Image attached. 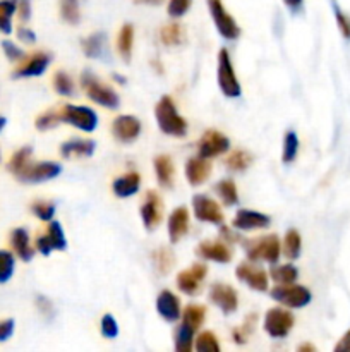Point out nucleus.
I'll list each match as a JSON object with an SVG mask.
<instances>
[{
	"instance_id": "nucleus-1",
	"label": "nucleus",
	"mask_w": 350,
	"mask_h": 352,
	"mask_svg": "<svg viewBox=\"0 0 350 352\" xmlns=\"http://www.w3.org/2000/svg\"><path fill=\"white\" fill-rule=\"evenodd\" d=\"M154 116H156L158 127L161 129V133H165L167 136H175V138H184L187 133V122H185L184 117L177 112V107H175L174 100L170 96H161L156 103V109H154Z\"/></svg>"
},
{
	"instance_id": "nucleus-2",
	"label": "nucleus",
	"mask_w": 350,
	"mask_h": 352,
	"mask_svg": "<svg viewBox=\"0 0 350 352\" xmlns=\"http://www.w3.org/2000/svg\"><path fill=\"white\" fill-rule=\"evenodd\" d=\"M244 246H246L247 258H249L250 261L277 263L281 253L280 239H278V236H275V234H268V236L257 237V239L246 241Z\"/></svg>"
},
{
	"instance_id": "nucleus-3",
	"label": "nucleus",
	"mask_w": 350,
	"mask_h": 352,
	"mask_svg": "<svg viewBox=\"0 0 350 352\" xmlns=\"http://www.w3.org/2000/svg\"><path fill=\"white\" fill-rule=\"evenodd\" d=\"M81 86L86 91V95H88V98L98 103V105L106 107V109H117L119 107V95L110 86L98 81L96 76L91 74V72H82Z\"/></svg>"
},
{
	"instance_id": "nucleus-4",
	"label": "nucleus",
	"mask_w": 350,
	"mask_h": 352,
	"mask_svg": "<svg viewBox=\"0 0 350 352\" xmlns=\"http://www.w3.org/2000/svg\"><path fill=\"white\" fill-rule=\"evenodd\" d=\"M218 85L223 95L229 96V98H237L242 93L239 79H237L235 71H233L232 58H230L226 48H222L218 54Z\"/></svg>"
},
{
	"instance_id": "nucleus-5",
	"label": "nucleus",
	"mask_w": 350,
	"mask_h": 352,
	"mask_svg": "<svg viewBox=\"0 0 350 352\" xmlns=\"http://www.w3.org/2000/svg\"><path fill=\"white\" fill-rule=\"evenodd\" d=\"M60 119L62 122L71 124V126L78 127L84 133H93L98 126V116L88 107L64 105L60 109Z\"/></svg>"
},
{
	"instance_id": "nucleus-6",
	"label": "nucleus",
	"mask_w": 350,
	"mask_h": 352,
	"mask_svg": "<svg viewBox=\"0 0 350 352\" xmlns=\"http://www.w3.org/2000/svg\"><path fill=\"white\" fill-rule=\"evenodd\" d=\"M209 14L213 17V23H215L216 30L220 31L225 40H237L240 36V28L235 23L232 16L226 12L225 6H223L222 0H208Z\"/></svg>"
},
{
	"instance_id": "nucleus-7",
	"label": "nucleus",
	"mask_w": 350,
	"mask_h": 352,
	"mask_svg": "<svg viewBox=\"0 0 350 352\" xmlns=\"http://www.w3.org/2000/svg\"><path fill=\"white\" fill-rule=\"evenodd\" d=\"M271 298L278 301L280 305L288 306V308H304L311 302L312 296L309 289L302 287V285H278L271 291Z\"/></svg>"
},
{
	"instance_id": "nucleus-8",
	"label": "nucleus",
	"mask_w": 350,
	"mask_h": 352,
	"mask_svg": "<svg viewBox=\"0 0 350 352\" xmlns=\"http://www.w3.org/2000/svg\"><path fill=\"white\" fill-rule=\"evenodd\" d=\"M60 165L55 164V162H41V164H31L30 162L23 170L17 172L16 177L26 184H38V182L55 179L60 174Z\"/></svg>"
},
{
	"instance_id": "nucleus-9",
	"label": "nucleus",
	"mask_w": 350,
	"mask_h": 352,
	"mask_svg": "<svg viewBox=\"0 0 350 352\" xmlns=\"http://www.w3.org/2000/svg\"><path fill=\"white\" fill-rule=\"evenodd\" d=\"M294 327V315L290 311H285L283 308L268 309L264 316V330L273 339H281L288 336V332Z\"/></svg>"
},
{
	"instance_id": "nucleus-10",
	"label": "nucleus",
	"mask_w": 350,
	"mask_h": 352,
	"mask_svg": "<svg viewBox=\"0 0 350 352\" xmlns=\"http://www.w3.org/2000/svg\"><path fill=\"white\" fill-rule=\"evenodd\" d=\"M192 212L199 222L213 223V226H222L225 219L218 203L205 195H196L192 198Z\"/></svg>"
},
{
	"instance_id": "nucleus-11",
	"label": "nucleus",
	"mask_w": 350,
	"mask_h": 352,
	"mask_svg": "<svg viewBox=\"0 0 350 352\" xmlns=\"http://www.w3.org/2000/svg\"><path fill=\"white\" fill-rule=\"evenodd\" d=\"M230 141L229 138L223 136L220 131L209 129L202 134V138L198 143V153L202 158H215L229 151Z\"/></svg>"
},
{
	"instance_id": "nucleus-12",
	"label": "nucleus",
	"mask_w": 350,
	"mask_h": 352,
	"mask_svg": "<svg viewBox=\"0 0 350 352\" xmlns=\"http://www.w3.org/2000/svg\"><path fill=\"white\" fill-rule=\"evenodd\" d=\"M67 248V241H65L64 230L58 222H51L48 226L47 232L36 239V250L40 251L43 256L50 254L51 251H64Z\"/></svg>"
},
{
	"instance_id": "nucleus-13",
	"label": "nucleus",
	"mask_w": 350,
	"mask_h": 352,
	"mask_svg": "<svg viewBox=\"0 0 350 352\" xmlns=\"http://www.w3.org/2000/svg\"><path fill=\"white\" fill-rule=\"evenodd\" d=\"M50 54L47 52H36V54L24 57L19 62L16 69H14V78H34V76H41L47 71L48 64H50Z\"/></svg>"
},
{
	"instance_id": "nucleus-14",
	"label": "nucleus",
	"mask_w": 350,
	"mask_h": 352,
	"mask_svg": "<svg viewBox=\"0 0 350 352\" xmlns=\"http://www.w3.org/2000/svg\"><path fill=\"white\" fill-rule=\"evenodd\" d=\"M206 274H208V267L205 263H194L191 268L177 275V287L184 294L194 296L201 287V282L205 280Z\"/></svg>"
},
{
	"instance_id": "nucleus-15",
	"label": "nucleus",
	"mask_w": 350,
	"mask_h": 352,
	"mask_svg": "<svg viewBox=\"0 0 350 352\" xmlns=\"http://www.w3.org/2000/svg\"><path fill=\"white\" fill-rule=\"evenodd\" d=\"M161 213H163L161 198L156 191H148L144 196V203L141 205V219H143L144 227L148 230L156 229L161 222Z\"/></svg>"
},
{
	"instance_id": "nucleus-16",
	"label": "nucleus",
	"mask_w": 350,
	"mask_h": 352,
	"mask_svg": "<svg viewBox=\"0 0 350 352\" xmlns=\"http://www.w3.org/2000/svg\"><path fill=\"white\" fill-rule=\"evenodd\" d=\"M235 277L254 291H268V275L261 267L253 263H240L235 270Z\"/></svg>"
},
{
	"instance_id": "nucleus-17",
	"label": "nucleus",
	"mask_w": 350,
	"mask_h": 352,
	"mask_svg": "<svg viewBox=\"0 0 350 352\" xmlns=\"http://www.w3.org/2000/svg\"><path fill=\"white\" fill-rule=\"evenodd\" d=\"M209 299L215 306H218L225 315H230L239 306V296L233 287L226 284H213L209 289Z\"/></svg>"
},
{
	"instance_id": "nucleus-18",
	"label": "nucleus",
	"mask_w": 350,
	"mask_h": 352,
	"mask_svg": "<svg viewBox=\"0 0 350 352\" xmlns=\"http://www.w3.org/2000/svg\"><path fill=\"white\" fill-rule=\"evenodd\" d=\"M112 133L120 143H132L141 134V122L134 116H119L112 122Z\"/></svg>"
},
{
	"instance_id": "nucleus-19",
	"label": "nucleus",
	"mask_w": 350,
	"mask_h": 352,
	"mask_svg": "<svg viewBox=\"0 0 350 352\" xmlns=\"http://www.w3.org/2000/svg\"><path fill=\"white\" fill-rule=\"evenodd\" d=\"M270 222V217L264 215V213L254 212V210H239L235 213L232 226L239 230H256L266 229Z\"/></svg>"
},
{
	"instance_id": "nucleus-20",
	"label": "nucleus",
	"mask_w": 350,
	"mask_h": 352,
	"mask_svg": "<svg viewBox=\"0 0 350 352\" xmlns=\"http://www.w3.org/2000/svg\"><path fill=\"white\" fill-rule=\"evenodd\" d=\"M156 309L160 313V316L167 322L174 323L180 318L182 309H180V301H178L177 296L170 291H161L158 294L156 299Z\"/></svg>"
},
{
	"instance_id": "nucleus-21",
	"label": "nucleus",
	"mask_w": 350,
	"mask_h": 352,
	"mask_svg": "<svg viewBox=\"0 0 350 352\" xmlns=\"http://www.w3.org/2000/svg\"><path fill=\"white\" fill-rule=\"evenodd\" d=\"M211 174V164L208 158L192 157L185 162V177L192 186H201L206 182Z\"/></svg>"
},
{
	"instance_id": "nucleus-22",
	"label": "nucleus",
	"mask_w": 350,
	"mask_h": 352,
	"mask_svg": "<svg viewBox=\"0 0 350 352\" xmlns=\"http://www.w3.org/2000/svg\"><path fill=\"white\" fill-rule=\"evenodd\" d=\"M189 230V210L185 206H178L170 213L168 219V237L172 243H178Z\"/></svg>"
},
{
	"instance_id": "nucleus-23",
	"label": "nucleus",
	"mask_w": 350,
	"mask_h": 352,
	"mask_svg": "<svg viewBox=\"0 0 350 352\" xmlns=\"http://www.w3.org/2000/svg\"><path fill=\"white\" fill-rule=\"evenodd\" d=\"M198 256L205 258V260L216 261V263H229L232 260V251L226 244L223 243H211V241H205L196 248Z\"/></svg>"
},
{
	"instance_id": "nucleus-24",
	"label": "nucleus",
	"mask_w": 350,
	"mask_h": 352,
	"mask_svg": "<svg viewBox=\"0 0 350 352\" xmlns=\"http://www.w3.org/2000/svg\"><path fill=\"white\" fill-rule=\"evenodd\" d=\"M95 141L91 140H71L60 146V155L64 158H88L95 153Z\"/></svg>"
},
{
	"instance_id": "nucleus-25",
	"label": "nucleus",
	"mask_w": 350,
	"mask_h": 352,
	"mask_svg": "<svg viewBox=\"0 0 350 352\" xmlns=\"http://www.w3.org/2000/svg\"><path fill=\"white\" fill-rule=\"evenodd\" d=\"M141 188V175L137 172H127L122 177L115 179L113 181V195L119 196V198H129L134 196Z\"/></svg>"
},
{
	"instance_id": "nucleus-26",
	"label": "nucleus",
	"mask_w": 350,
	"mask_h": 352,
	"mask_svg": "<svg viewBox=\"0 0 350 352\" xmlns=\"http://www.w3.org/2000/svg\"><path fill=\"white\" fill-rule=\"evenodd\" d=\"M10 246H12L14 253L21 258L23 261H30L33 258L34 251L30 244V234L26 229H14L10 232Z\"/></svg>"
},
{
	"instance_id": "nucleus-27",
	"label": "nucleus",
	"mask_w": 350,
	"mask_h": 352,
	"mask_svg": "<svg viewBox=\"0 0 350 352\" xmlns=\"http://www.w3.org/2000/svg\"><path fill=\"white\" fill-rule=\"evenodd\" d=\"M154 172H156V179L158 184L161 188H172L174 184V175H175V168H174V162L168 155H158L154 158Z\"/></svg>"
},
{
	"instance_id": "nucleus-28",
	"label": "nucleus",
	"mask_w": 350,
	"mask_h": 352,
	"mask_svg": "<svg viewBox=\"0 0 350 352\" xmlns=\"http://www.w3.org/2000/svg\"><path fill=\"white\" fill-rule=\"evenodd\" d=\"M105 43H106V36L105 33H93L89 34L88 38L81 40V47L82 52H84L86 57L89 58H100L105 52Z\"/></svg>"
},
{
	"instance_id": "nucleus-29",
	"label": "nucleus",
	"mask_w": 350,
	"mask_h": 352,
	"mask_svg": "<svg viewBox=\"0 0 350 352\" xmlns=\"http://www.w3.org/2000/svg\"><path fill=\"white\" fill-rule=\"evenodd\" d=\"M132 45H134V28L130 24H124L122 30L119 31L117 36V50H119L120 57L126 62L130 60L132 55Z\"/></svg>"
},
{
	"instance_id": "nucleus-30",
	"label": "nucleus",
	"mask_w": 350,
	"mask_h": 352,
	"mask_svg": "<svg viewBox=\"0 0 350 352\" xmlns=\"http://www.w3.org/2000/svg\"><path fill=\"white\" fill-rule=\"evenodd\" d=\"M215 191L226 206H233L239 203V192H237L235 182L232 179H223V181H220L215 186Z\"/></svg>"
},
{
	"instance_id": "nucleus-31",
	"label": "nucleus",
	"mask_w": 350,
	"mask_h": 352,
	"mask_svg": "<svg viewBox=\"0 0 350 352\" xmlns=\"http://www.w3.org/2000/svg\"><path fill=\"white\" fill-rule=\"evenodd\" d=\"M206 318V308L199 305H191L182 311V323H185L187 327H191L192 330H198L202 325Z\"/></svg>"
},
{
	"instance_id": "nucleus-32",
	"label": "nucleus",
	"mask_w": 350,
	"mask_h": 352,
	"mask_svg": "<svg viewBox=\"0 0 350 352\" xmlns=\"http://www.w3.org/2000/svg\"><path fill=\"white\" fill-rule=\"evenodd\" d=\"M184 30H182V26L178 23H170L160 30V40L161 43L167 45V47L180 45L182 41H184Z\"/></svg>"
},
{
	"instance_id": "nucleus-33",
	"label": "nucleus",
	"mask_w": 350,
	"mask_h": 352,
	"mask_svg": "<svg viewBox=\"0 0 350 352\" xmlns=\"http://www.w3.org/2000/svg\"><path fill=\"white\" fill-rule=\"evenodd\" d=\"M17 10V0H0V33L12 31V16Z\"/></svg>"
},
{
	"instance_id": "nucleus-34",
	"label": "nucleus",
	"mask_w": 350,
	"mask_h": 352,
	"mask_svg": "<svg viewBox=\"0 0 350 352\" xmlns=\"http://www.w3.org/2000/svg\"><path fill=\"white\" fill-rule=\"evenodd\" d=\"M271 278L277 282L278 285L294 284L299 277V272L294 265H278V267L271 268Z\"/></svg>"
},
{
	"instance_id": "nucleus-35",
	"label": "nucleus",
	"mask_w": 350,
	"mask_h": 352,
	"mask_svg": "<svg viewBox=\"0 0 350 352\" xmlns=\"http://www.w3.org/2000/svg\"><path fill=\"white\" fill-rule=\"evenodd\" d=\"M192 344H194V330L185 323L178 325L177 333H175V349L178 352H191Z\"/></svg>"
},
{
	"instance_id": "nucleus-36",
	"label": "nucleus",
	"mask_w": 350,
	"mask_h": 352,
	"mask_svg": "<svg viewBox=\"0 0 350 352\" xmlns=\"http://www.w3.org/2000/svg\"><path fill=\"white\" fill-rule=\"evenodd\" d=\"M250 164H253V157L244 150L232 151L230 157L225 160V165L232 172H244L246 168H249Z\"/></svg>"
},
{
	"instance_id": "nucleus-37",
	"label": "nucleus",
	"mask_w": 350,
	"mask_h": 352,
	"mask_svg": "<svg viewBox=\"0 0 350 352\" xmlns=\"http://www.w3.org/2000/svg\"><path fill=\"white\" fill-rule=\"evenodd\" d=\"M301 248H302V239L301 234L297 230H288L287 236L283 239V254L288 258V260H295L301 254Z\"/></svg>"
},
{
	"instance_id": "nucleus-38",
	"label": "nucleus",
	"mask_w": 350,
	"mask_h": 352,
	"mask_svg": "<svg viewBox=\"0 0 350 352\" xmlns=\"http://www.w3.org/2000/svg\"><path fill=\"white\" fill-rule=\"evenodd\" d=\"M153 263L160 274H168L175 263V256L168 248H160L153 253Z\"/></svg>"
},
{
	"instance_id": "nucleus-39",
	"label": "nucleus",
	"mask_w": 350,
	"mask_h": 352,
	"mask_svg": "<svg viewBox=\"0 0 350 352\" xmlns=\"http://www.w3.org/2000/svg\"><path fill=\"white\" fill-rule=\"evenodd\" d=\"M31 155H33V148L31 146L21 148V150H17L16 153L12 155V158H10L9 164H7V168L16 175L17 172H21L27 164H30Z\"/></svg>"
},
{
	"instance_id": "nucleus-40",
	"label": "nucleus",
	"mask_w": 350,
	"mask_h": 352,
	"mask_svg": "<svg viewBox=\"0 0 350 352\" xmlns=\"http://www.w3.org/2000/svg\"><path fill=\"white\" fill-rule=\"evenodd\" d=\"M60 16L65 23L78 24L81 21L78 0H60Z\"/></svg>"
},
{
	"instance_id": "nucleus-41",
	"label": "nucleus",
	"mask_w": 350,
	"mask_h": 352,
	"mask_svg": "<svg viewBox=\"0 0 350 352\" xmlns=\"http://www.w3.org/2000/svg\"><path fill=\"white\" fill-rule=\"evenodd\" d=\"M299 153V138L294 131H288L285 134V140H283V153H281V160L285 164H290V162L295 160Z\"/></svg>"
},
{
	"instance_id": "nucleus-42",
	"label": "nucleus",
	"mask_w": 350,
	"mask_h": 352,
	"mask_svg": "<svg viewBox=\"0 0 350 352\" xmlns=\"http://www.w3.org/2000/svg\"><path fill=\"white\" fill-rule=\"evenodd\" d=\"M60 122H62L60 110H47V112H43L41 116L36 117L34 126H36V129L40 131H48L57 127Z\"/></svg>"
},
{
	"instance_id": "nucleus-43",
	"label": "nucleus",
	"mask_w": 350,
	"mask_h": 352,
	"mask_svg": "<svg viewBox=\"0 0 350 352\" xmlns=\"http://www.w3.org/2000/svg\"><path fill=\"white\" fill-rule=\"evenodd\" d=\"M54 88L58 95L72 96L74 95V82H72L71 76L64 71H57L54 76Z\"/></svg>"
},
{
	"instance_id": "nucleus-44",
	"label": "nucleus",
	"mask_w": 350,
	"mask_h": 352,
	"mask_svg": "<svg viewBox=\"0 0 350 352\" xmlns=\"http://www.w3.org/2000/svg\"><path fill=\"white\" fill-rule=\"evenodd\" d=\"M196 349L199 352H220L218 337L213 332L199 333L198 339H196Z\"/></svg>"
},
{
	"instance_id": "nucleus-45",
	"label": "nucleus",
	"mask_w": 350,
	"mask_h": 352,
	"mask_svg": "<svg viewBox=\"0 0 350 352\" xmlns=\"http://www.w3.org/2000/svg\"><path fill=\"white\" fill-rule=\"evenodd\" d=\"M14 274V256L9 251L0 250V284L10 280Z\"/></svg>"
},
{
	"instance_id": "nucleus-46",
	"label": "nucleus",
	"mask_w": 350,
	"mask_h": 352,
	"mask_svg": "<svg viewBox=\"0 0 350 352\" xmlns=\"http://www.w3.org/2000/svg\"><path fill=\"white\" fill-rule=\"evenodd\" d=\"M257 316L256 315H249L247 316L246 322L242 323L240 327H237V329H233V340H235L237 344H246L247 342V337L250 336V332L254 330V323H256Z\"/></svg>"
},
{
	"instance_id": "nucleus-47",
	"label": "nucleus",
	"mask_w": 350,
	"mask_h": 352,
	"mask_svg": "<svg viewBox=\"0 0 350 352\" xmlns=\"http://www.w3.org/2000/svg\"><path fill=\"white\" fill-rule=\"evenodd\" d=\"M31 212H33L34 217L43 220V222H50L55 215V205L48 201H34L31 205Z\"/></svg>"
},
{
	"instance_id": "nucleus-48",
	"label": "nucleus",
	"mask_w": 350,
	"mask_h": 352,
	"mask_svg": "<svg viewBox=\"0 0 350 352\" xmlns=\"http://www.w3.org/2000/svg\"><path fill=\"white\" fill-rule=\"evenodd\" d=\"M333 12H335L336 24H338V30L342 31L343 38H345V40H350V17L340 9L336 2H333Z\"/></svg>"
},
{
	"instance_id": "nucleus-49",
	"label": "nucleus",
	"mask_w": 350,
	"mask_h": 352,
	"mask_svg": "<svg viewBox=\"0 0 350 352\" xmlns=\"http://www.w3.org/2000/svg\"><path fill=\"white\" fill-rule=\"evenodd\" d=\"M102 333L106 339H115L119 336V325L112 315H105L102 318Z\"/></svg>"
},
{
	"instance_id": "nucleus-50",
	"label": "nucleus",
	"mask_w": 350,
	"mask_h": 352,
	"mask_svg": "<svg viewBox=\"0 0 350 352\" xmlns=\"http://www.w3.org/2000/svg\"><path fill=\"white\" fill-rule=\"evenodd\" d=\"M192 0H170L168 2V16L182 17L189 9H191Z\"/></svg>"
},
{
	"instance_id": "nucleus-51",
	"label": "nucleus",
	"mask_w": 350,
	"mask_h": 352,
	"mask_svg": "<svg viewBox=\"0 0 350 352\" xmlns=\"http://www.w3.org/2000/svg\"><path fill=\"white\" fill-rule=\"evenodd\" d=\"M2 48H3V54L7 55V58H9L10 62H21L23 60L26 55H24V52L21 50L17 45H14L12 41H2Z\"/></svg>"
},
{
	"instance_id": "nucleus-52",
	"label": "nucleus",
	"mask_w": 350,
	"mask_h": 352,
	"mask_svg": "<svg viewBox=\"0 0 350 352\" xmlns=\"http://www.w3.org/2000/svg\"><path fill=\"white\" fill-rule=\"evenodd\" d=\"M17 14L23 23L30 21L31 17V0H17Z\"/></svg>"
},
{
	"instance_id": "nucleus-53",
	"label": "nucleus",
	"mask_w": 350,
	"mask_h": 352,
	"mask_svg": "<svg viewBox=\"0 0 350 352\" xmlns=\"http://www.w3.org/2000/svg\"><path fill=\"white\" fill-rule=\"evenodd\" d=\"M14 333V320H2L0 322V342L9 339Z\"/></svg>"
},
{
	"instance_id": "nucleus-54",
	"label": "nucleus",
	"mask_w": 350,
	"mask_h": 352,
	"mask_svg": "<svg viewBox=\"0 0 350 352\" xmlns=\"http://www.w3.org/2000/svg\"><path fill=\"white\" fill-rule=\"evenodd\" d=\"M17 36H19V40L24 41V43H34V41H36V34H34V31H31L30 28L26 26H21L19 30H17Z\"/></svg>"
},
{
	"instance_id": "nucleus-55",
	"label": "nucleus",
	"mask_w": 350,
	"mask_h": 352,
	"mask_svg": "<svg viewBox=\"0 0 350 352\" xmlns=\"http://www.w3.org/2000/svg\"><path fill=\"white\" fill-rule=\"evenodd\" d=\"M36 305H38V309H40V311L43 313V315L50 316L51 313H54V305H51V302L48 301L47 298H43V296H38Z\"/></svg>"
},
{
	"instance_id": "nucleus-56",
	"label": "nucleus",
	"mask_w": 350,
	"mask_h": 352,
	"mask_svg": "<svg viewBox=\"0 0 350 352\" xmlns=\"http://www.w3.org/2000/svg\"><path fill=\"white\" fill-rule=\"evenodd\" d=\"M335 352H350V330L340 339V342L336 344Z\"/></svg>"
},
{
	"instance_id": "nucleus-57",
	"label": "nucleus",
	"mask_w": 350,
	"mask_h": 352,
	"mask_svg": "<svg viewBox=\"0 0 350 352\" xmlns=\"http://www.w3.org/2000/svg\"><path fill=\"white\" fill-rule=\"evenodd\" d=\"M222 236L226 243H235V241H240L239 234H235L232 229H229V227H222Z\"/></svg>"
},
{
	"instance_id": "nucleus-58",
	"label": "nucleus",
	"mask_w": 350,
	"mask_h": 352,
	"mask_svg": "<svg viewBox=\"0 0 350 352\" xmlns=\"http://www.w3.org/2000/svg\"><path fill=\"white\" fill-rule=\"evenodd\" d=\"M165 0H134V3H143V6H160Z\"/></svg>"
},
{
	"instance_id": "nucleus-59",
	"label": "nucleus",
	"mask_w": 350,
	"mask_h": 352,
	"mask_svg": "<svg viewBox=\"0 0 350 352\" xmlns=\"http://www.w3.org/2000/svg\"><path fill=\"white\" fill-rule=\"evenodd\" d=\"M285 3H287L288 7H290L292 10H297V9H301V6H302V0H283Z\"/></svg>"
},
{
	"instance_id": "nucleus-60",
	"label": "nucleus",
	"mask_w": 350,
	"mask_h": 352,
	"mask_svg": "<svg viewBox=\"0 0 350 352\" xmlns=\"http://www.w3.org/2000/svg\"><path fill=\"white\" fill-rule=\"evenodd\" d=\"M299 351H316V347L314 346H311V344H304V346H301L299 347Z\"/></svg>"
},
{
	"instance_id": "nucleus-61",
	"label": "nucleus",
	"mask_w": 350,
	"mask_h": 352,
	"mask_svg": "<svg viewBox=\"0 0 350 352\" xmlns=\"http://www.w3.org/2000/svg\"><path fill=\"white\" fill-rule=\"evenodd\" d=\"M5 124H7L5 117H0V133H2V129L5 127Z\"/></svg>"
},
{
	"instance_id": "nucleus-62",
	"label": "nucleus",
	"mask_w": 350,
	"mask_h": 352,
	"mask_svg": "<svg viewBox=\"0 0 350 352\" xmlns=\"http://www.w3.org/2000/svg\"><path fill=\"white\" fill-rule=\"evenodd\" d=\"M113 78H115L117 82H126V79H122V76H117L115 74V76H113Z\"/></svg>"
}]
</instances>
